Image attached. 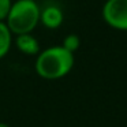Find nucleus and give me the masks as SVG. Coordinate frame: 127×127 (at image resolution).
Masks as SVG:
<instances>
[{"label": "nucleus", "instance_id": "nucleus-1", "mask_svg": "<svg viewBox=\"0 0 127 127\" xmlns=\"http://www.w3.org/2000/svg\"><path fill=\"white\" fill-rule=\"evenodd\" d=\"M75 64V55L62 45L45 48L36 56L34 70L37 75L47 81L62 79L71 72Z\"/></svg>", "mask_w": 127, "mask_h": 127}, {"label": "nucleus", "instance_id": "nucleus-2", "mask_svg": "<svg viewBox=\"0 0 127 127\" xmlns=\"http://www.w3.org/2000/svg\"><path fill=\"white\" fill-rule=\"evenodd\" d=\"M40 11L36 0H15L4 22L14 36L32 33L40 23Z\"/></svg>", "mask_w": 127, "mask_h": 127}, {"label": "nucleus", "instance_id": "nucleus-3", "mask_svg": "<svg viewBox=\"0 0 127 127\" xmlns=\"http://www.w3.org/2000/svg\"><path fill=\"white\" fill-rule=\"evenodd\" d=\"M101 17L109 28L127 32V0H105Z\"/></svg>", "mask_w": 127, "mask_h": 127}, {"label": "nucleus", "instance_id": "nucleus-4", "mask_svg": "<svg viewBox=\"0 0 127 127\" xmlns=\"http://www.w3.org/2000/svg\"><path fill=\"white\" fill-rule=\"evenodd\" d=\"M64 12L56 4H48L40 11V23L49 30L59 29L63 25Z\"/></svg>", "mask_w": 127, "mask_h": 127}, {"label": "nucleus", "instance_id": "nucleus-5", "mask_svg": "<svg viewBox=\"0 0 127 127\" xmlns=\"http://www.w3.org/2000/svg\"><path fill=\"white\" fill-rule=\"evenodd\" d=\"M14 45L17 47V49L21 53H23L26 56H37L40 53V51H41L38 40L32 33H25V34L15 36Z\"/></svg>", "mask_w": 127, "mask_h": 127}, {"label": "nucleus", "instance_id": "nucleus-6", "mask_svg": "<svg viewBox=\"0 0 127 127\" xmlns=\"http://www.w3.org/2000/svg\"><path fill=\"white\" fill-rule=\"evenodd\" d=\"M14 42V34L6 25V22H0V59L7 56Z\"/></svg>", "mask_w": 127, "mask_h": 127}, {"label": "nucleus", "instance_id": "nucleus-7", "mask_svg": "<svg viewBox=\"0 0 127 127\" xmlns=\"http://www.w3.org/2000/svg\"><path fill=\"white\" fill-rule=\"evenodd\" d=\"M62 47H63L64 49H67L68 52H71V53H74V55H75V52H77V51L79 49V47H81L79 36H77V34H74V33L67 34V36L63 38Z\"/></svg>", "mask_w": 127, "mask_h": 127}, {"label": "nucleus", "instance_id": "nucleus-8", "mask_svg": "<svg viewBox=\"0 0 127 127\" xmlns=\"http://www.w3.org/2000/svg\"><path fill=\"white\" fill-rule=\"evenodd\" d=\"M12 3V0H0V22H4L7 19Z\"/></svg>", "mask_w": 127, "mask_h": 127}, {"label": "nucleus", "instance_id": "nucleus-9", "mask_svg": "<svg viewBox=\"0 0 127 127\" xmlns=\"http://www.w3.org/2000/svg\"><path fill=\"white\" fill-rule=\"evenodd\" d=\"M0 127H11V126L7 124V123H4V122H0Z\"/></svg>", "mask_w": 127, "mask_h": 127}, {"label": "nucleus", "instance_id": "nucleus-10", "mask_svg": "<svg viewBox=\"0 0 127 127\" xmlns=\"http://www.w3.org/2000/svg\"><path fill=\"white\" fill-rule=\"evenodd\" d=\"M47 127H53V126H47Z\"/></svg>", "mask_w": 127, "mask_h": 127}]
</instances>
